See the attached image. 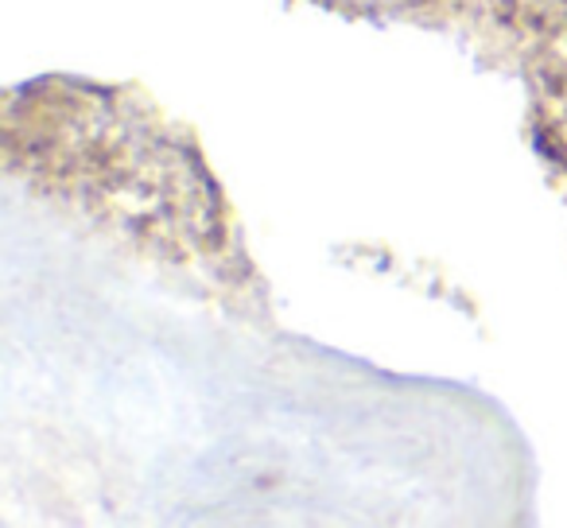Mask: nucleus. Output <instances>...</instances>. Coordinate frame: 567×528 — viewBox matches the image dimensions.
<instances>
[]
</instances>
